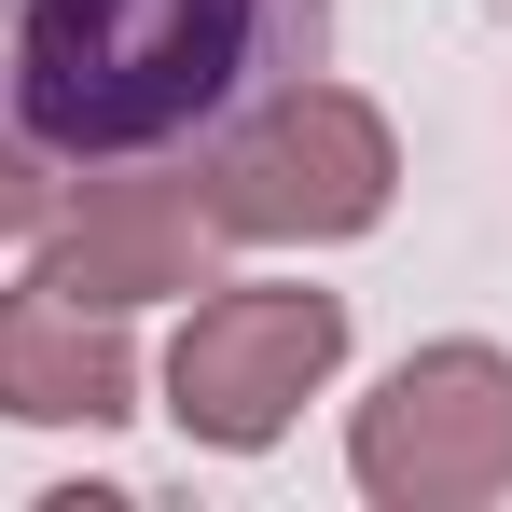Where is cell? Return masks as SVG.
Masks as SVG:
<instances>
[{"label":"cell","mask_w":512,"mask_h":512,"mask_svg":"<svg viewBox=\"0 0 512 512\" xmlns=\"http://www.w3.org/2000/svg\"><path fill=\"white\" fill-rule=\"evenodd\" d=\"M277 0H14V111L42 153H153L222 111Z\"/></svg>","instance_id":"6da1fadb"},{"label":"cell","mask_w":512,"mask_h":512,"mask_svg":"<svg viewBox=\"0 0 512 512\" xmlns=\"http://www.w3.org/2000/svg\"><path fill=\"white\" fill-rule=\"evenodd\" d=\"M222 250H333L374 236L402 194V139L360 84H277L250 125H222V153L194 167Z\"/></svg>","instance_id":"7a4b0ae2"},{"label":"cell","mask_w":512,"mask_h":512,"mask_svg":"<svg viewBox=\"0 0 512 512\" xmlns=\"http://www.w3.org/2000/svg\"><path fill=\"white\" fill-rule=\"evenodd\" d=\"M346 471L374 512H485L512 499V346L443 333L388 360V388L346 416Z\"/></svg>","instance_id":"3957f363"},{"label":"cell","mask_w":512,"mask_h":512,"mask_svg":"<svg viewBox=\"0 0 512 512\" xmlns=\"http://www.w3.org/2000/svg\"><path fill=\"white\" fill-rule=\"evenodd\" d=\"M333 360H346V291H277V277L208 291L180 319V346H167V416L208 457H263L333 388Z\"/></svg>","instance_id":"277c9868"},{"label":"cell","mask_w":512,"mask_h":512,"mask_svg":"<svg viewBox=\"0 0 512 512\" xmlns=\"http://www.w3.org/2000/svg\"><path fill=\"white\" fill-rule=\"evenodd\" d=\"M208 263H222V222H208V194L194 180H84V208L42 236V291H70V305H167V291H208Z\"/></svg>","instance_id":"5b68a950"},{"label":"cell","mask_w":512,"mask_h":512,"mask_svg":"<svg viewBox=\"0 0 512 512\" xmlns=\"http://www.w3.org/2000/svg\"><path fill=\"white\" fill-rule=\"evenodd\" d=\"M0 416L28 429H125L139 416V346L111 305H70V291H0Z\"/></svg>","instance_id":"8992f818"},{"label":"cell","mask_w":512,"mask_h":512,"mask_svg":"<svg viewBox=\"0 0 512 512\" xmlns=\"http://www.w3.org/2000/svg\"><path fill=\"white\" fill-rule=\"evenodd\" d=\"M42 222H56V180H42V153L0 125V250H14V236H42Z\"/></svg>","instance_id":"52a82bcc"}]
</instances>
